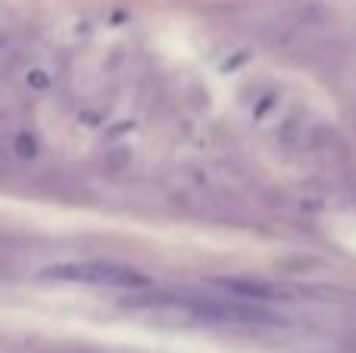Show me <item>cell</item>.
<instances>
[{
  "mask_svg": "<svg viewBox=\"0 0 356 353\" xmlns=\"http://www.w3.org/2000/svg\"><path fill=\"white\" fill-rule=\"evenodd\" d=\"M41 281L60 285H91V288H147L150 279L125 263L110 260H81V263H54L38 272Z\"/></svg>",
  "mask_w": 356,
  "mask_h": 353,
  "instance_id": "obj_1",
  "label": "cell"
},
{
  "mask_svg": "<svg viewBox=\"0 0 356 353\" xmlns=\"http://www.w3.org/2000/svg\"><path fill=\"white\" fill-rule=\"evenodd\" d=\"M184 310L191 316L203 319V322H216V325H275L282 319L275 313L266 310V304L257 300H184Z\"/></svg>",
  "mask_w": 356,
  "mask_h": 353,
  "instance_id": "obj_2",
  "label": "cell"
}]
</instances>
